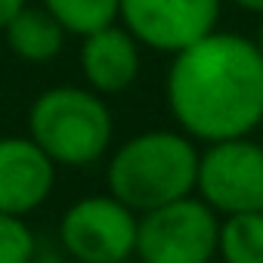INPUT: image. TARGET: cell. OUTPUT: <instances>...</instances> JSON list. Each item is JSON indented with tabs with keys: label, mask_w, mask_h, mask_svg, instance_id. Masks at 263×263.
<instances>
[{
	"label": "cell",
	"mask_w": 263,
	"mask_h": 263,
	"mask_svg": "<svg viewBox=\"0 0 263 263\" xmlns=\"http://www.w3.org/2000/svg\"><path fill=\"white\" fill-rule=\"evenodd\" d=\"M37 245L41 238L25 217L0 211V263H34Z\"/></svg>",
	"instance_id": "4fadbf2b"
},
{
	"label": "cell",
	"mask_w": 263,
	"mask_h": 263,
	"mask_svg": "<svg viewBox=\"0 0 263 263\" xmlns=\"http://www.w3.org/2000/svg\"><path fill=\"white\" fill-rule=\"evenodd\" d=\"M217 235L220 214L192 192L137 217L134 257L140 263H211Z\"/></svg>",
	"instance_id": "277c9868"
},
{
	"label": "cell",
	"mask_w": 263,
	"mask_h": 263,
	"mask_svg": "<svg viewBox=\"0 0 263 263\" xmlns=\"http://www.w3.org/2000/svg\"><path fill=\"white\" fill-rule=\"evenodd\" d=\"M84 84L99 96H118L137 84L143 71V47L121 22L81 37L78 50Z\"/></svg>",
	"instance_id": "9c48e42d"
},
{
	"label": "cell",
	"mask_w": 263,
	"mask_h": 263,
	"mask_svg": "<svg viewBox=\"0 0 263 263\" xmlns=\"http://www.w3.org/2000/svg\"><path fill=\"white\" fill-rule=\"evenodd\" d=\"M167 111L198 146L254 137L263 124V59L251 37L220 31L171 56L164 74Z\"/></svg>",
	"instance_id": "6da1fadb"
},
{
	"label": "cell",
	"mask_w": 263,
	"mask_h": 263,
	"mask_svg": "<svg viewBox=\"0 0 263 263\" xmlns=\"http://www.w3.org/2000/svg\"><path fill=\"white\" fill-rule=\"evenodd\" d=\"M65 28L44 10L25 4L7 25H4V41L10 53L28 65H47L53 62L62 47H65Z\"/></svg>",
	"instance_id": "30bf717a"
},
{
	"label": "cell",
	"mask_w": 263,
	"mask_h": 263,
	"mask_svg": "<svg viewBox=\"0 0 263 263\" xmlns=\"http://www.w3.org/2000/svg\"><path fill=\"white\" fill-rule=\"evenodd\" d=\"M195 195L220 217L263 211V143L232 137L198 146Z\"/></svg>",
	"instance_id": "8992f818"
},
{
	"label": "cell",
	"mask_w": 263,
	"mask_h": 263,
	"mask_svg": "<svg viewBox=\"0 0 263 263\" xmlns=\"http://www.w3.org/2000/svg\"><path fill=\"white\" fill-rule=\"evenodd\" d=\"M28 137L56 167H90L111 152L115 115L87 84H59L28 105Z\"/></svg>",
	"instance_id": "3957f363"
},
{
	"label": "cell",
	"mask_w": 263,
	"mask_h": 263,
	"mask_svg": "<svg viewBox=\"0 0 263 263\" xmlns=\"http://www.w3.org/2000/svg\"><path fill=\"white\" fill-rule=\"evenodd\" d=\"M137 211L108 192L81 195L62 211L56 245L74 263H111L134 257Z\"/></svg>",
	"instance_id": "5b68a950"
},
{
	"label": "cell",
	"mask_w": 263,
	"mask_h": 263,
	"mask_svg": "<svg viewBox=\"0 0 263 263\" xmlns=\"http://www.w3.org/2000/svg\"><path fill=\"white\" fill-rule=\"evenodd\" d=\"M28 4V0H0V31H4V25Z\"/></svg>",
	"instance_id": "5bb4252c"
},
{
	"label": "cell",
	"mask_w": 263,
	"mask_h": 263,
	"mask_svg": "<svg viewBox=\"0 0 263 263\" xmlns=\"http://www.w3.org/2000/svg\"><path fill=\"white\" fill-rule=\"evenodd\" d=\"M254 47H257V53H260V59H263V16H260V28H257V37H254Z\"/></svg>",
	"instance_id": "2e32d148"
},
{
	"label": "cell",
	"mask_w": 263,
	"mask_h": 263,
	"mask_svg": "<svg viewBox=\"0 0 263 263\" xmlns=\"http://www.w3.org/2000/svg\"><path fill=\"white\" fill-rule=\"evenodd\" d=\"M41 7L74 37L118 22V0H41Z\"/></svg>",
	"instance_id": "7c38bea8"
},
{
	"label": "cell",
	"mask_w": 263,
	"mask_h": 263,
	"mask_svg": "<svg viewBox=\"0 0 263 263\" xmlns=\"http://www.w3.org/2000/svg\"><path fill=\"white\" fill-rule=\"evenodd\" d=\"M111 263H140L137 257H124V260H111Z\"/></svg>",
	"instance_id": "e0dca14e"
},
{
	"label": "cell",
	"mask_w": 263,
	"mask_h": 263,
	"mask_svg": "<svg viewBox=\"0 0 263 263\" xmlns=\"http://www.w3.org/2000/svg\"><path fill=\"white\" fill-rule=\"evenodd\" d=\"M226 0H118V22L143 50L180 53L220 28Z\"/></svg>",
	"instance_id": "52a82bcc"
},
{
	"label": "cell",
	"mask_w": 263,
	"mask_h": 263,
	"mask_svg": "<svg viewBox=\"0 0 263 263\" xmlns=\"http://www.w3.org/2000/svg\"><path fill=\"white\" fill-rule=\"evenodd\" d=\"M232 7L245 10V13H254V16H263V0H229Z\"/></svg>",
	"instance_id": "9a60e30c"
},
{
	"label": "cell",
	"mask_w": 263,
	"mask_h": 263,
	"mask_svg": "<svg viewBox=\"0 0 263 263\" xmlns=\"http://www.w3.org/2000/svg\"><path fill=\"white\" fill-rule=\"evenodd\" d=\"M56 164L25 137H0V211L28 217L44 208L56 189Z\"/></svg>",
	"instance_id": "ba28073f"
},
{
	"label": "cell",
	"mask_w": 263,
	"mask_h": 263,
	"mask_svg": "<svg viewBox=\"0 0 263 263\" xmlns=\"http://www.w3.org/2000/svg\"><path fill=\"white\" fill-rule=\"evenodd\" d=\"M217 257L223 263H263V211L220 217Z\"/></svg>",
	"instance_id": "8fae6325"
},
{
	"label": "cell",
	"mask_w": 263,
	"mask_h": 263,
	"mask_svg": "<svg viewBox=\"0 0 263 263\" xmlns=\"http://www.w3.org/2000/svg\"><path fill=\"white\" fill-rule=\"evenodd\" d=\"M198 143L177 127L134 134L105 161V192L130 211H152L195 192Z\"/></svg>",
	"instance_id": "7a4b0ae2"
}]
</instances>
